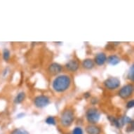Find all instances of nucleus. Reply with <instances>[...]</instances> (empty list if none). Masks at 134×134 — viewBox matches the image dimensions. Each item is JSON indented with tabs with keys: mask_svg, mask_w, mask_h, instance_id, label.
<instances>
[{
	"mask_svg": "<svg viewBox=\"0 0 134 134\" xmlns=\"http://www.w3.org/2000/svg\"><path fill=\"white\" fill-rule=\"evenodd\" d=\"M70 78L67 75H60L54 79L53 88L57 92H63L69 88L70 85Z\"/></svg>",
	"mask_w": 134,
	"mask_h": 134,
	"instance_id": "f257e3e1",
	"label": "nucleus"
},
{
	"mask_svg": "<svg viewBox=\"0 0 134 134\" xmlns=\"http://www.w3.org/2000/svg\"><path fill=\"white\" fill-rule=\"evenodd\" d=\"M75 120V114L72 110H65L61 114L60 123L65 127H68Z\"/></svg>",
	"mask_w": 134,
	"mask_h": 134,
	"instance_id": "f03ea898",
	"label": "nucleus"
},
{
	"mask_svg": "<svg viewBox=\"0 0 134 134\" xmlns=\"http://www.w3.org/2000/svg\"><path fill=\"white\" fill-rule=\"evenodd\" d=\"M86 119L87 121L91 124H96L100 119V114L98 112V110H97L96 108H92L88 109L86 112Z\"/></svg>",
	"mask_w": 134,
	"mask_h": 134,
	"instance_id": "7ed1b4c3",
	"label": "nucleus"
},
{
	"mask_svg": "<svg viewBox=\"0 0 134 134\" xmlns=\"http://www.w3.org/2000/svg\"><path fill=\"white\" fill-rule=\"evenodd\" d=\"M104 85L110 90L116 89L120 86V80L116 77H110L104 81Z\"/></svg>",
	"mask_w": 134,
	"mask_h": 134,
	"instance_id": "20e7f679",
	"label": "nucleus"
},
{
	"mask_svg": "<svg viewBox=\"0 0 134 134\" xmlns=\"http://www.w3.org/2000/svg\"><path fill=\"white\" fill-rule=\"evenodd\" d=\"M35 105L38 108H45L50 103V100L46 96H38L34 100Z\"/></svg>",
	"mask_w": 134,
	"mask_h": 134,
	"instance_id": "39448f33",
	"label": "nucleus"
},
{
	"mask_svg": "<svg viewBox=\"0 0 134 134\" xmlns=\"http://www.w3.org/2000/svg\"><path fill=\"white\" fill-rule=\"evenodd\" d=\"M133 91V86L132 84H127L126 86H123L119 90V96L120 98L123 99H126L131 96Z\"/></svg>",
	"mask_w": 134,
	"mask_h": 134,
	"instance_id": "423d86ee",
	"label": "nucleus"
},
{
	"mask_svg": "<svg viewBox=\"0 0 134 134\" xmlns=\"http://www.w3.org/2000/svg\"><path fill=\"white\" fill-rule=\"evenodd\" d=\"M62 66L59 65L58 63H53L51 64L49 67H48V71L49 72L51 73V75H55L59 74L62 71Z\"/></svg>",
	"mask_w": 134,
	"mask_h": 134,
	"instance_id": "0eeeda50",
	"label": "nucleus"
},
{
	"mask_svg": "<svg viewBox=\"0 0 134 134\" xmlns=\"http://www.w3.org/2000/svg\"><path fill=\"white\" fill-rule=\"evenodd\" d=\"M107 61V56L104 53H98L94 58L95 63L98 65H103Z\"/></svg>",
	"mask_w": 134,
	"mask_h": 134,
	"instance_id": "6e6552de",
	"label": "nucleus"
},
{
	"mask_svg": "<svg viewBox=\"0 0 134 134\" xmlns=\"http://www.w3.org/2000/svg\"><path fill=\"white\" fill-rule=\"evenodd\" d=\"M79 63L75 60H71L69 62H68L65 65L66 68L68 70L72 71V72H75L79 68Z\"/></svg>",
	"mask_w": 134,
	"mask_h": 134,
	"instance_id": "1a4fd4ad",
	"label": "nucleus"
},
{
	"mask_svg": "<svg viewBox=\"0 0 134 134\" xmlns=\"http://www.w3.org/2000/svg\"><path fill=\"white\" fill-rule=\"evenodd\" d=\"M86 131L88 134H100L101 130L98 126L94 125L88 126L86 129Z\"/></svg>",
	"mask_w": 134,
	"mask_h": 134,
	"instance_id": "9d476101",
	"label": "nucleus"
},
{
	"mask_svg": "<svg viewBox=\"0 0 134 134\" xmlns=\"http://www.w3.org/2000/svg\"><path fill=\"white\" fill-rule=\"evenodd\" d=\"M107 61L110 65H116L117 64L119 63L120 62V58H119L117 55H112L109 56V57L107 58Z\"/></svg>",
	"mask_w": 134,
	"mask_h": 134,
	"instance_id": "9b49d317",
	"label": "nucleus"
},
{
	"mask_svg": "<svg viewBox=\"0 0 134 134\" xmlns=\"http://www.w3.org/2000/svg\"><path fill=\"white\" fill-rule=\"evenodd\" d=\"M82 66L85 69L91 70V69H92L94 67V62H93V60L87 58V59H85L83 61V63H82Z\"/></svg>",
	"mask_w": 134,
	"mask_h": 134,
	"instance_id": "f8f14e48",
	"label": "nucleus"
},
{
	"mask_svg": "<svg viewBox=\"0 0 134 134\" xmlns=\"http://www.w3.org/2000/svg\"><path fill=\"white\" fill-rule=\"evenodd\" d=\"M118 121H119V125H120V126H124L125 124H126L129 123L131 124L132 122V120L130 118V117H129V116H122L121 118H120L119 119H118Z\"/></svg>",
	"mask_w": 134,
	"mask_h": 134,
	"instance_id": "ddd939ff",
	"label": "nucleus"
},
{
	"mask_svg": "<svg viewBox=\"0 0 134 134\" xmlns=\"http://www.w3.org/2000/svg\"><path fill=\"white\" fill-rule=\"evenodd\" d=\"M25 98V93L20 92L15 98V99H14V103L15 104H20L24 100Z\"/></svg>",
	"mask_w": 134,
	"mask_h": 134,
	"instance_id": "4468645a",
	"label": "nucleus"
},
{
	"mask_svg": "<svg viewBox=\"0 0 134 134\" xmlns=\"http://www.w3.org/2000/svg\"><path fill=\"white\" fill-rule=\"evenodd\" d=\"M11 134H30L26 130L23 129H16L11 132Z\"/></svg>",
	"mask_w": 134,
	"mask_h": 134,
	"instance_id": "2eb2a0df",
	"label": "nucleus"
},
{
	"mask_svg": "<svg viewBox=\"0 0 134 134\" xmlns=\"http://www.w3.org/2000/svg\"><path fill=\"white\" fill-rule=\"evenodd\" d=\"M3 58L5 61H9V58H10V51H9V49L5 48L4 49L3 51Z\"/></svg>",
	"mask_w": 134,
	"mask_h": 134,
	"instance_id": "dca6fc26",
	"label": "nucleus"
},
{
	"mask_svg": "<svg viewBox=\"0 0 134 134\" xmlns=\"http://www.w3.org/2000/svg\"><path fill=\"white\" fill-rule=\"evenodd\" d=\"M109 119H110V121L112 122V124H113L114 126H115L116 128H118V129L121 128V126H120V125H119V121H118V119H115V118H114V117H113V116H109Z\"/></svg>",
	"mask_w": 134,
	"mask_h": 134,
	"instance_id": "f3484780",
	"label": "nucleus"
},
{
	"mask_svg": "<svg viewBox=\"0 0 134 134\" xmlns=\"http://www.w3.org/2000/svg\"><path fill=\"white\" fill-rule=\"evenodd\" d=\"M46 123L49 124V125H55V119H54L53 116H48L46 119Z\"/></svg>",
	"mask_w": 134,
	"mask_h": 134,
	"instance_id": "a211bd4d",
	"label": "nucleus"
},
{
	"mask_svg": "<svg viewBox=\"0 0 134 134\" xmlns=\"http://www.w3.org/2000/svg\"><path fill=\"white\" fill-rule=\"evenodd\" d=\"M129 79H131V81H133L134 79V66L133 65H132L131 68L129 70V75H128Z\"/></svg>",
	"mask_w": 134,
	"mask_h": 134,
	"instance_id": "6ab92c4d",
	"label": "nucleus"
},
{
	"mask_svg": "<svg viewBox=\"0 0 134 134\" xmlns=\"http://www.w3.org/2000/svg\"><path fill=\"white\" fill-rule=\"evenodd\" d=\"M72 134H83V131L80 127H76L73 130Z\"/></svg>",
	"mask_w": 134,
	"mask_h": 134,
	"instance_id": "aec40b11",
	"label": "nucleus"
},
{
	"mask_svg": "<svg viewBox=\"0 0 134 134\" xmlns=\"http://www.w3.org/2000/svg\"><path fill=\"white\" fill-rule=\"evenodd\" d=\"M134 106V100H130V101L128 102L127 105H126V108L130 109V108H133Z\"/></svg>",
	"mask_w": 134,
	"mask_h": 134,
	"instance_id": "412c9836",
	"label": "nucleus"
},
{
	"mask_svg": "<svg viewBox=\"0 0 134 134\" xmlns=\"http://www.w3.org/2000/svg\"><path fill=\"white\" fill-rule=\"evenodd\" d=\"M133 131V121L131 122V126H129L127 129H126V131L127 132H132Z\"/></svg>",
	"mask_w": 134,
	"mask_h": 134,
	"instance_id": "4be33fe9",
	"label": "nucleus"
}]
</instances>
